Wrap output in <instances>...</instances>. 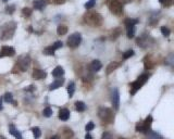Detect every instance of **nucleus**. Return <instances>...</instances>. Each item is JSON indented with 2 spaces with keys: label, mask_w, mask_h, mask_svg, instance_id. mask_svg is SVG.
<instances>
[{
  "label": "nucleus",
  "mask_w": 174,
  "mask_h": 139,
  "mask_svg": "<svg viewBox=\"0 0 174 139\" xmlns=\"http://www.w3.org/2000/svg\"><path fill=\"white\" fill-rule=\"evenodd\" d=\"M74 91H75V83L74 82H71L68 86V94H69V97H73L74 95Z\"/></svg>",
  "instance_id": "nucleus-23"
},
{
  "label": "nucleus",
  "mask_w": 174,
  "mask_h": 139,
  "mask_svg": "<svg viewBox=\"0 0 174 139\" xmlns=\"http://www.w3.org/2000/svg\"><path fill=\"white\" fill-rule=\"evenodd\" d=\"M15 54V50L14 48L9 47V46H3L0 50V58L3 57H13Z\"/></svg>",
  "instance_id": "nucleus-10"
},
{
  "label": "nucleus",
  "mask_w": 174,
  "mask_h": 139,
  "mask_svg": "<svg viewBox=\"0 0 174 139\" xmlns=\"http://www.w3.org/2000/svg\"><path fill=\"white\" fill-rule=\"evenodd\" d=\"M89 67H90V70H92L93 72H98V71H100L102 67V64L101 62L99 60H94L90 63V65H89Z\"/></svg>",
  "instance_id": "nucleus-14"
},
{
  "label": "nucleus",
  "mask_w": 174,
  "mask_h": 139,
  "mask_svg": "<svg viewBox=\"0 0 174 139\" xmlns=\"http://www.w3.org/2000/svg\"><path fill=\"white\" fill-rule=\"evenodd\" d=\"M29 65H31V58H29V56H22V57H20L19 60H18V63H16V67H19V70L22 71V72L27 71Z\"/></svg>",
  "instance_id": "nucleus-7"
},
{
  "label": "nucleus",
  "mask_w": 174,
  "mask_h": 139,
  "mask_svg": "<svg viewBox=\"0 0 174 139\" xmlns=\"http://www.w3.org/2000/svg\"><path fill=\"white\" fill-rule=\"evenodd\" d=\"M61 136L63 137L64 139H70L73 137V132L72 129H70L68 127H64L62 128V133H61Z\"/></svg>",
  "instance_id": "nucleus-18"
},
{
  "label": "nucleus",
  "mask_w": 174,
  "mask_h": 139,
  "mask_svg": "<svg viewBox=\"0 0 174 139\" xmlns=\"http://www.w3.org/2000/svg\"><path fill=\"white\" fill-rule=\"evenodd\" d=\"M159 2L161 3V4H163V6H165V7H169V6H171L172 0H159Z\"/></svg>",
  "instance_id": "nucleus-38"
},
{
  "label": "nucleus",
  "mask_w": 174,
  "mask_h": 139,
  "mask_svg": "<svg viewBox=\"0 0 174 139\" xmlns=\"http://www.w3.org/2000/svg\"><path fill=\"white\" fill-rule=\"evenodd\" d=\"M70 117V111L68 109H61L59 112V119L61 121H68Z\"/></svg>",
  "instance_id": "nucleus-17"
},
{
  "label": "nucleus",
  "mask_w": 174,
  "mask_h": 139,
  "mask_svg": "<svg viewBox=\"0 0 174 139\" xmlns=\"http://www.w3.org/2000/svg\"><path fill=\"white\" fill-rule=\"evenodd\" d=\"M64 74V70L62 67H57L52 71V76L54 77H61Z\"/></svg>",
  "instance_id": "nucleus-19"
},
{
  "label": "nucleus",
  "mask_w": 174,
  "mask_h": 139,
  "mask_svg": "<svg viewBox=\"0 0 174 139\" xmlns=\"http://www.w3.org/2000/svg\"><path fill=\"white\" fill-rule=\"evenodd\" d=\"M120 67V63H119V62H112V63H110L107 67V74L108 75L111 74L114 70H117V67Z\"/></svg>",
  "instance_id": "nucleus-20"
},
{
  "label": "nucleus",
  "mask_w": 174,
  "mask_h": 139,
  "mask_svg": "<svg viewBox=\"0 0 174 139\" xmlns=\"http://www.w3.org/2000/svg\"><path fill=\"white\" fill-rule=\"evenodd\" d=\"M81 41H82V35L79 33H74L70 35V37L68 38V46L71 48H76L79 46Z\"/></svg>",
  "instance_id": "nucleus-8"
},
{
  "label": "nucleus",
  "mask_w": 174,
  "mask_h": 139,
  "mask_svg": "<svg viewBox=\"0 0 174 139\" xmlns=\"http://www.w3.org/2000/svg\"><path fill=\"white\" fill-rule=\"evenodd\" d=\"M99 119L106 124H110L114 120V114L111 109L109 108H100L98 111Z\"/></svg>",
  "instance_id": "nucleus-3"
},
{
  "label": "nucleus",
  "mask_w": 174,
  "mask_h": 139,
  "mask_svg": "<svg viewBox=\"0 0 174 139\" xmlns=\"http://www.w3.org/2000/svg\"><path fill=\"white\" fill-rule=\"evenodd\" d=\"M111 100H112V104L115 110L119 109V105H120V92H119V89L113 88L112 89V95H111Z\"/></svg>",
  "instance_id": "nucleus-9"
},
{
  "label": "nucleus",
  "mask_w": 174,
  "mask_h": 139,
  "mask_svg": "<svg viewBox=\"0 0 174 139\" xmlns=\"http://www.w3.org/2000/svg\"><path fill=\"white\" fill-rule=\"evenodd\" d=\"M75 108L79 112H83V111L86 110V104L84 103V102H82V101H76L75 102Z\"/></svg>",
  "instance_id": "nucleus-26"
},
{
  "label": "nucleus",
  "mask_w": 174,
  "mask_h": 139,
  "mask_svg": "<svg viewBox=\"0 0 174 139\" xmlns=\"http://www.w3.org/2000/svg\"><path fill=\"white\" fill-rule=\"evenodd\" d=\"M52 46H54V48L56 49V50H57V49H59V48L62 47V42H61V41H56V42H54Z\"/></svg>",
  "instance_id": "nucleus-40"
},
{
  "label": "nucleus",
  "mask_w": 174,
  "mask_h": 139,
  "mask_svg": "<svg viewBox=\"0 0 174 139\" xmlns=\"http://www.w3.org/2000/svg\"><path fill=\"white\" fill-rule=\"evenodd\" d=\"M122 34V31H121V29H113V32L111 33V40H115L117 37H120V35Z\"/></svg>",
  "instance_id": "nucleus-25"
},
{
  "label": "nucleus",
  "mask_w": 174,
  "mask_h": 139,
  "mask_svg": "<svg viewBox=\"0 0 174 139\" xmlns=\"http://www.w3.org/2000/svg\"><path fill=\"white\" fill-rule=\"evenodd\" d=\"M63 83H64V78H58L57 80H54L52 84H50V86H49V89H50V90L58 89L59 87H61V86L63 85Z\"/></svg>",
  "instance_id": "nucleus-15"
},
{
  "label": "nucleus",
  "mask_w": 174,
  "mask_h": 139,
  "mask_svg": "<svg viewBox=\"0 0 174 139\" xmlns=\"http://www.w3.org/2000/svg\"><path fill=\"white\" fill-rule=\"evenodd\" d=\"M84 22L93 27H98L102 24V16L96 11H88L84 14Z\"/></svg>",
  "instance_id": "nucleus-1"
},
{
  "label": "nucleus",
  "mask_w": 174,
  "mask_h": 139,
  "mask_svg": "<svg viewBox=\"0 0 174 139\" xmlns=\"http://www.w3.org/2000/svg\"><path fill=\"white\" fill-rule=\"evenodd\" d=\"M50 139H59V137H58V136H54V137H51Z\"/></svg>",
  "instance_id": "nucleus-44"
},
{
  "label": "nucleus",
  "mask_w": 174,
  "mask_h": 139,
  "mask_svg": "<svg viewBox=\"0 0 174 139\" xmlns=\"http://www.w3.org/2000/svg\"><path fill=\"white\" fill-rule=\"evenodd\" d=\"M2 110V98H0V111Z\"/></svg>",
  "instance_id": "nucleus-43"
},
{
  "label": "nucleus",
  "mask_w": 174,
  "mask_h": 139,
  "mask_svg": "<svg viewBox=\"0 0 174 139\" xmlns=\"http://www.w3.org/2000/svg\"><path fill=\"white\" fill-rule=\"evenodd\" d=\"M43 114H44V116L46 117H50L52 115V109L51 108H46L44 111H43Z\"/></svg>",
  "instance_id": "nucleus-32"
},
{
  "label": "nucleus",
  "mask_w": 174,
  "mask_h": 139,
  "mask_svg": "<svg viewBox=\"0 0 174 139\" xmlns=\"http://www.w3.org/2000/svg\"><path fill=\"white\" fill-rule=\"evenodd\" d=\"M120 139H124V138H120Z\"/></svg>",
  "instance_id": "nucleus-47"
},
{
  "label": "nucleus",
  "mask_w": 174,
  "mask_h": 139,
  "mask_svg": "<svg viewBox=\"0 0 174 139\" xmlns=\"http://www.w3.org/2000/svg\"><path fill=\"white\" fill-rule=\"evenodd\" d=\"M85 139H93V137L90 136L88 133H87V134H86V136H85Z\"/></svg>",
  "instance_id": "nucleus-42"
},
{
  "label": "nucleus",
  "mask_w": 174,
  "mask_h": 139,
  "mask_svg": "<svg viewBox=\"0 0 174 139\" xmlns=\"http://www.w3.org/2000/svg\"><path fill=\"white\" fill-rule=\"evenodd\" d=\"M16 29V23L11 21V22L6 23L4 25L2 26V29H1V34H0V38L2 40H8L10 38L13 37V35L15 33Z\"/></svg>",
  "instance_id": "nucleus-2"
},
{
  "label": "nucleus",
  "mask_w": 174,
  "mask_h": 139,
  "mask_svg": "<svg viewBox=\"0 0 174 139\" xmlns=\"http://www.w3.org/2000/svg\"><path fill=\"white\" fill-rule=\"evenodd\" d=\"M52 2L56 3V4H63L65 2V0H52Z\"/></svg>",
  "instance_id": "nucleus-41"
},
{
  "label": "nucleus",
  "mask_w": 174,
  "mask_h": 139,
  "mask_svg": "<svg viewBox=\"0 0 174 139\" xmlns=\"http://www.w3.org/2000/svg\"><path fill=\"white\" fill-rule=\"evenodd\" d=\"M3 100L6 102H8V103H13L14 105H16V102L13 100V96L11 92H7L6 95L3 96Z\"/></svg>",
  "instance_id": "nucleus-21"
},
{
  "label": "nucleus",
  "mask_w": 174,
  "mask_h": 139,
  "mask_svg": "<svg viewBox=\"0 0 174 139\" xmlns=\"http://www.w3.org/2000/svg\"><path fill=\"white\" fill-rule=\"evenodd\" d=\"M161 33H162V35L164 36V37H169L170 36V34H171V31L167 27V26H162L161 27Z\"/></svg>",
  "instance_id": "nucleus-30"
},
{
  "label": "nucleus",
  "mask_w": 174,
  "mask_h": 139,
  "mask_svg": "<svg viewBox=\"0 0 174 139\" xmlns=\"http://www.w3.org/2000/svg\"><path fill=\"white\" fill-rule=\"evenodd\" d=\"M149 78V75L148 74H142V75H140L138 77V78L135 80V82H133L132 84H131V95L133 96L135 95L137 92V90H139V89L142 88V85H145V83L148 80Z\"/></svg>",
  "instance_id": "nucleus-4"
},
{
  "label": "nucleus",
  "mask_w": 174,
  "mask_h": 139,
  "mask_svg": "<svg viewBox=\"0 0 174 139\" xmlns=\"http://www.w3.org/2000/svg\"><path fill=\"white\" fill-rule=\"evenodd\" d=\"M151 123H152V116H151V115H148V116L146 117V120L144 121V123L137 124L136 130H137V132H140V133L147 134L149 130H150Z\"/></svg>",
  "instance_id": "nucleus-6"
},
{
  "label": "nucleus",
  "mask_w": 174,
  "mask_h": 139,
  "mask_svg": "<svg viewBox=\"0 0 174 139\" xmlns=\"http://www.w3.org/2000/svg\"><path fill=\"white\" fill-rule=\"evenodd\" d=\"M134 56V50H127L126 52H124V54H123V59H128V58H131V57H133Z\"/></svg>",
  "instance_id": "nucleus-34"
},
{
  "label": "nucleus",
  "mask_w": 174,
  "mask_h": 139,
  "mask_svg": "<svg viewBox=\"0 0 174 139\" xmlns=\"http://www.w3.org/2000/svg\"><path fill=\"white\" fill-rule=\"evenodd\" d=\"M9 132H10V134H11L12 136L15 137L16 139H23V137H22V135H21V133H20L19 130L16 129L14 125H10V126H9Z\"/></svg>",
  "instance_id": "nucleus-16"
},
{
  "label": "nucleus",
  "mask_w": 174,
  "mask_h": 139,
  "mask_svg": "<svg viewBox=\"0 0 174 139\" xmlns=\"http://www.w3.org/2000/svg\"><path fill=\"white\" fill-rule=\"evenodd\" d=\"M101 139H113V137H112V135H111L110 133H108V132H106V133L102 134Z\"/></svg>",
  "instance_id": "nucleus-39"
},
{
  "label": "nucleus",
  "mask_w": 174,
  "mask_h": 139,
  "mask_svg": "<svg viewBox=\"0 0 174 139\" xmlns=\"http://www.w3.org/2000/svg\"><path fill=\"white\" fill-rule=\"evenodd\" d=\"M147 134H148V139H163L161 135H159L158 133H155V132H150L149 130Z\"/></svg>",
  "instance_id": "nucleus-27"
},
{
  "label": "nucleus",
  "mask_w": 174,
  "mask_h": 139,
  "mask_svg": "<svg viewBox=\"0 0 174 139\" xmlns=\"http://www.w3.org/2000/svg\"><path fill=\"white\" fill-rule=\"evenodd\" d=\"M33 4H34L35 9H37L40 11V10H43L45 7L48 4V0H35Z\"/></svg>",
  "instance_id": "nucleus-13"
},
{
  "label": "nucleus",
  "mask_w": 174,
  "mask_h": 139,
  "mask_svg": "<svg viewBox=\"0 0 174 139\" xmlns=\"http://www.w3.org/2000/svg\"><path fill=\"white\" fill-rule=\"evenodd\" d=\"M94 128H95V124L93 123V122H89V123L86 125L85 130H86V132H90V130H93Z\"/></svg>",
  "instance_id": "nucleus-37"
},
{
  "label": "nucleus",
  "mask_w": 174,
  "mask_h": 139,
  "mask_svg": "<svg viewBox=\"0 0 174 139\" xmlns=\"http://www.w3.org/2000/svg\"><path fill=\"white\" fill-rule=\"evenodd\" d=\"M2 1H3V2H7V1H8V0H2Z\"/></svg>",
  "instance_id": "nucleus-46"
},
{
  "label": "nucleus",
  "mask_w": 174,
  "mask_h": 139,
  "mask_svg": "<svg viewBox=\"0 0 174 139\" xmlns=\"http://www.w3.org/2000/svg\"><path fill=\"white\" fill-rule=\"evenodd\" d=\"M107 6L115 15H120L123 12V6L120 0H107Z\"/></svg>",
  "instance_id": "nucleus-5"
},
{
  "label": "nucleus",
  "mask_w": 174,
  "mask_h": 139,
  "mask_svg": "<svg viewBox=\"0 0 174 139\" xmlns=\"http://www.w3.org/2000/svg\"><path fill=\"white\" fill-rule=\"evenodd\" d=\"M46 76H47V74H46V72H44L43 70L34 69V71H33V78L36 79V80L46 78Z\"/></svg>",
  "instance_id": "nucleus-11"
},
{
  "label": "nucleus",
  "mask_w": 174,
  "mask_h": 139,
  "mask_svg": "<svg viewBox=\"0 0 174 139\" xmlns=\"http://www.w3.org/2000/svg\"><path fill=\"white\" fill-rule=\"evenodd\" d=\"M32 132H33V135H34V137L36 139L40 137L41 132H40V129H39V127H33V128H32Z\"/></svg>",
  "instance_id": "nucleus-29"
},
{
  "label": "nucleus",
  "mask_w": 174,
  "mask_h": 139,
  "mask_svg": "<svg viewBox=\"0 0 174 139\" xmlns=\"http://www.w3.org/2000/svg\"><path fill=\"white\" fill-rule=\"evenodd\" d=\"M15 11V6H9V7H7L6 8V12L8 13V14H12L13 12Z\"/></svg>",
  "instance_id": "nucleus-36"
},
{
  "label": "nucleus",
  "mask_w": 174,
  "mask_h": 139,
  "mask_svg": "<svg viewBox=\"0 0 174 139\" xmlns=\"http://www.w3.org/2000/svg\"><path fill=\"white\" fill-rule=\"evenodd\" d=\"M22 14L25 18H29V16L32 15V9H29V8H24V9L22 10Z\"/></svg>",
  "instance_id": "nucleus-31"
},
{
  "label": "nucleus",
  "mask_w": 174,
  "mask_h": 139,
  "mask_svg": "<svg viewBox=\"0 0 174 139\" xmlns=\"http://www.w3.org/2000/svg\"><path fill=\"white\" fill-rule=\"evenodd\" d=\"M149 39H150V38H149L148 36L142 35V37H139L138 39H137V45H138V46H140L142 48L148 47V46H149Z\"/></svg>",
  "instance_id": "nucleus-12"
},
{
  "label": "nucleus",
  "mask_w": 174,
  "mask_h": 139,
  "mask_svg": "<svg viewBox=\"0 0 174 139\" xmlns=\"http://www.w3.org/2000/svg\"><path fill=\"white\" fill-rule=\"evenodd\" d=\"M95 3H96V0H89L88 2L85 3V8L86 9H92L95 7Z\"/></svg>",
  "instance_id": "nucleus-35"
},
{
  "label": "nucleus",
  "mask_w": 174,
  "mask_h": 139,
  "mask_svg": "<svg viewBox=\"0 0 174 139\" xmlns=\"http://www.w3.org/2000/svg\"><path fill=\"white\" fill-rule=\"evenodd\" d=\"M0 139H6V138H4L3 136H1V135H0Z\"/></svg>",
  "instance_id": "nucleus-45"
},
{
  "label": "nucleus",
  "mask_w": 174,
  "mask_h": 139,
  "mask_svg": "<svg viewBox=\"0 0 174 139\" xmlns=\"http://www.w3.org/2000/svg\"><path fill=\"white\" fill-rule=\"evenodd\" d=\"M134 35H135V26H133V27H128V29H127V37L133 38Z\"/></svg>",
  "instance_id": "nucleus-33"
},
{
  "label": "nucleus",
  "mask_w": 174,
  "mask_h": 139,
  "mask_svg": "<svg viewBox=\"0 0 174 139\" xmlns=\"http://www.w3.org/2000/svg\"><path fill=\"white\" fill-rule=\"evenodd\" d=\"M56 49L54 48V46H49V47H46L44 50V53L47 54V56H54Z\"/></svg>",
  "instance_id": "nucleus-28"
},
{
  "label": "nucleus",
  "mask_w": 174,
  "mask_h": 139,
  "mask_svg": "<svg viewBox=\"0 0 174 139\" xmlns=\"http://www.w3.org/2000/svg\"><path fill=\"white\" fill-rule=\"evenodd\" d=\"M137 23H138V20L127 19V20H125L124 24H125V26H126V29H128V27H133V26H135Z\"/></svg>",
  "instance_id": "nucleus-22"
},
{
  "label": "nucleus",
  "mask_w": 174,
  "mask_h": 139,
  "mask_svg": "<svg viewBox=\"0 0 174 139\" xmlns=\"http://www.w3.org/2000/svg\"><path fill=\"white\" fill-rule=\"evenodd\" d=\"M57 33L59 36H63L68 33V27L65 25H59L57 29Z\"/></svg>",
  "instance_id": "nucleus-24"
}]
</instances>
